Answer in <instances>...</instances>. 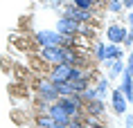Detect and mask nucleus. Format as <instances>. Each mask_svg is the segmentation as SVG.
<instances>
[{
	"mask_svg": "<svg viewBox=\"0 0 133 128\" xmlns=\"http://www.w3.org/2000/svg\"><path fill=\"white\" fill-rule=\"evenodd\" d=\"M34 90H36V97L38 99H45V101H56L59 99V92H56V85H54V81L45 74V77H38L34 81Z\"/></svg>",
	"mask_w": 133,
	"mask_h": 128,
	"instance_id": "obj_1",
	"label": "nucleus"
},
{
	"mask_svg": "<svg viewBox=\"0 0 133 128\" xmlns=\"http://www.w3.org/2000/svg\"><path fill=\"white\" fill-rule=\"evenodd\" d=\"M59 103H61V108L65 110V115L68 117H72V115H81L84 112V99L79 97V92L75 94H65V97H59Z\"/></svg>",
	"mask_w": 133,
	"mask_h": 128,
	"instance_id": "obj_2",
	"label": "nucleus"
},
{
	"mask_svg": "<svg viewBox=\"0 0 133 128\" xmlns=\"http://www.w3.org/2000/svg\"><path fill=\"white\" fill-rule=\"evenodd\" d=\"M32 41L38 45V47H45V45H61V34L56 29H38L32 34Z\"/></svg>",
	"mask_w": 133,
	"mask_h": 128,
	"instance_id": "obj_3",
	"label": "nucleus"
},
{
	"mask_svg": "<svg viewBox=\"0 0 133 128\" xmlns=\"http://www.w3.org/2000/svg\"><path fill=\"white\" fill-rule=\"evenodd\" d=\"M38 56L43 63L54 65V63H63V45H45L38 47Z\"/></svg>",
	"mask_w": 133,
	"mask_h": 128,
	"instance_id": "obj_4",
	"label": "nucleus"
},
{
	"mask_svg": "<svg viewBox=\"0 0 133 128\" xmlns=\"http://www.w3.org/2000/svg\"><path fill=\"white\" fill-rule=\"evenodd\" d=\"M108 94H111V108H113V112L122 117V115L129 110V101H126V97L122 94L119 88H111V92H108Z\"/></svg>",
	"mask_w": 133,
	"mask_h": 128,
	"instance_id": "obj_5",
	"label": "nucleus"
},
{
	"mask_svg": "<svg viewBox=\"0 0 133 128\" xmlns=\"http://www.w3.org/2000/svg\"><path fill=\"white\" fill-rule=\"evenodd\" d=\"M84 112L92 115V117H99V119H106V99L95 97L92 101H86L84 103Z\"/></svg>",
	"mask_w": 133,
	"mask_h": 128,
	"instance_id": "obj_6",
	"label": "nucleus"
},
{
	"mask_svg": "<svg viewBox=\"0 0 133 128\" xmlns=\"http://www.w3.org/2000/svg\"><path fill=\"white\" fill-rule=\"evenodd\" d=\"M126 32H129V27H124L122 22H111V25L106 27V41H108V43H117V45H122V41H124Z\"/></svg>",
	"mask_w": 133,
	"mask_h": 128,
	"instance_id": "obj_7",
	"label": "nucleus"
},
{
	"mask_svg": "<svg viewBox=\"0 0 133 128\" xmlns=\"http://www.w3.org/2000/svg\"><path fill=\"white\" fill-rule=\"evenodd\" d=\"M77 27H79V22L77 20H72V18H65V16H59L56 18V32L59 34H77Z\"/></svg>",
	"mask_w": 133,
	"mask_h": 128,
	"instance_id": "obj_8",
	"label": "nucleus"
},
{
	"mask_svg": "<svg viewBox=\"0 0 133 128\" xmlns=\"http://www.w3.org/2000/svg\"><path fill=\"white\" fill-rule=\"evenodd\" d=\"M119 77H122V81H119L117 88L122 90V94L126 97V101L131 103V101H133V77H131V74H126V72H122Z\"/></svg>",
	"mask_w": 133,
	"mask_h": 128,
	"instance_id": "obj_9",
	"label": "nucleus"
},
{
	"mask_svg": "<svg viewBox=\"0 0 133 128\" xmlns=\"http://www.w3.org/2000/svg\"><path fill=\"white\" fill-rule=\"evenodd\" d=\"M92 85H95V90H97V97H102V99H106L108 97V92H111V79L108 77H95V81H92Z\"/></svg>",
	"mask_w": 133,
	"mask_h": 128,
	"instance_id": "obj_10",
	"label": "nucleus"
},
{
	"mask_svg": "<svg viewBox=\"0 0 133 128\" xmlns=\"http://www.w3.org/2000/svg\"><path fill=\"white\" fill-rule=\"evenodd\" d=\"M32 121H34V126L56 128V121H54V117H52L50 112H34V115H32Z\"/></svg>",
	"mask_w": 133,
	"mask_h": 128,
	"instance_id": "obj_11",
	"label": "nucleus"
},
{
	"mask_svg": "<svg viewBox=\"0 0 133 128\" xmlns=\"http://www.w3.org/2000/svg\"><path fill=\"white\" fill-rule=\"evenodd\" d=\"M106 52H108V43L95 41V45H92V58H95L97 63H102V61L106 58Z\"/></svg>",
	"mask_w": 133,
	"mask_h": 128,
	"instance_id": "obj_12",
	"label": "nucleus"
},
{
	"mask_svg": "<svg viewBox=\"0 0 133 128\" xmlns=\"http://www.w3.org/2000/svg\"><path fill=\"white\" fill-rule=\"evenodd\" d=\"M77 34H79V36H84L86 41H92V38L97 36V29L92 27V22H79Z\"/></svg>",
	"mask_w": 133,
	"mask_h": 128,
	"instance_id": "obj_13",
	"label": "nucleus"
},
{
	"mask_svg": "<svg viewBox=\"0 0 133 128\" xmlns=\"http://www.w3.org/2000/svg\"><path fill=\"white\" fill-rule=\"evenodd\" d=\"M79 97L84 99V103H86V101H92L95 97H97V90H95V85H92V83H90V85H86L84 90L79 92Z\"/></svg>",
	"mask_w": 133,
	"mask_h": 128,
	"instance_id": "obj_14",
	"label": "nucleus"
},
{
	"mask_svg": "<svg viewBox=\"0 0 133 128\" xmlns=\"http://www.w3.org/2000/svg\"><path fill=\"white\" fill-rule=\"evenodd\" d=\"M122 0H108L106 2V11H111V14H122Z\"/></svg>",
	"mask_w": 133,
	"mask_h": 128,
	"instance_id": "obj_15",
	"label": "nucleus"
},
{
	"mask_svg": "<svg viewBox=\"0 0 133 128\" xmlns=\"http://www.w3.org/2000/svg\"><path fill=\"white\" fill-rule=\"evenodd\" d=\"M70 2L79 9H92L95 7V0H70Z\"/></svg>",
	"mask_w": 133,
	"mask_h": 128,
	"instance_id": "obj_16",
	"label": "nucleus"
},
{
	"mask_svg": "<svg viewBox=\"0 0 133 128\" xmlns=\"http://www.w3.org/2000/svg\"><path fill=\"white\" fill-rule=\"evenodd\" d=\"M124 72L133 77V50L126 54V61H124Z\"/></svg>",
	"mask_w": 133,
	"mask_h": 128,
	"instance_id": "obj_17",
	"label": "nucleus"
},
{
	"mask_svg": "<svg viewBox=\"0 0 133 128\" xmlns=\"http://www.w3.org/2000/svg\"><path fill=\"white\" fill-rule=\"evenodd\" d=\"M122 45H124V47H133V29H129V32H126V36H124V41H122Z\"/></svg>",
	"mask_w": 133,
	"mask_h": 128,
	"instance_id": "obj_18",
	"label": "nucleus"
},
{
	"mask_svg": "<svg viewBox=\"0 0 133 128\" xmlns=\"http://www.w3.org/2000/svg\"><path fill=\"white\" fill-rule=\"evenodd\" d=\"M124 124H126V126H133V112H131V115L124 112Z\"/></svg>",
	"mask_w": 133,
	"mask_h": 128,
	"instance_id": "obj_19",
	"label": "nucleus"
},
{
	"mask_svg": "<svg viewBox=\"0 0 133 128\" xmlns=\"http://www.w3.org/2000/svg\"><path fill=\"white\" fill-rule=\"evenodd\" d=\"M124 22H126V25H129V27L133 29V9H131V14H129V16L124 18Z\"/></svg>",
	"mask_w": 133,
	"mask_h": 128,
	"instance_id": "obj_20",
	"label": "nucleus"
},
{
	"mask_svg": "<svg viewBox=\"0 0 133 128\" xmlns=\"http://www.w3.org/2000/svg\"><path fill=\"white\" fill-rule=\"evenodd\" d=\"M131 5H133V0H122V7L124 9H131Z\"/></svg>",
	"mask_w": 133,
	"mask_h": 128,
	"instance_id": "obj_21",
	"label": "nucleus"
},
{
	"mask_svg": "<svg viewBox=\"0 0 133 128\" xmlns=\"http://www.w3.org/2000/svg\"><path fill=\"white\" fill-rule=\"evenodd\" d=\"M97 2H104V0H95V5H97Z\"/></svg>",
	"mask_w": 133,
	"mask_h": 128,
	"instance_id": "obj_22",
	"label": "nucleus"
},
{
	"mask_svg": "<svg viewBox=\"0 0 133 128\" xmlns=\"http://www.w3.org/2000/svg\"><path fill=\"white\" fill-rule=\"evenodd\" d=\"M131 9H133V5H131Z\"/></svg>",
	"mask_w": 133,
	"mask_h": 128,
	"instance_id": "obj_23",
	"label": "nucleus"
},
{
	"mask_svg": "<svg viewBox=\"0 0 133 128\" xmlns=\"http://www.w3.org/2000/svg\"><path fill=\"white\" fill-rule=\"evenodd\" d=\"M131 103H133V101H131Z\"/></svg>",
	"mask_w": 133,
	"mask_h": 128,
	"instance_id": "obj_24",
	"label": "nucleus"
}]
</instances>
